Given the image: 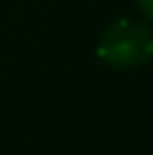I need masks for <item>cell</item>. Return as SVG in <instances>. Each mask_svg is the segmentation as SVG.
<instances>
[{
	"label": "cell",
	"mask_w": 153,
	"mask_h": 155,
	"mask_svg": "<svg viewBox=\"0 0 153 155\" xmlns=\"http://www.w3.org/2000/svg\"><path fill=\"white\" fill-rule=\"evenodd\" d=\"M138 5H140V10H143L148 18H153V0H138Z\"/></svg>",
	"instance_id": "2"
},
{
	"label": "cell",
	"mask_w": 153,
	"mask_h": 155,
	"mask_svg": "<svg viewBox=\"0 0 153 155\" xmlns=\"http://www.w3.org/2000/svg\"><path fill=\"white\" fill-rule=\"evenodd\" d=\"M97 54L105 64L117 69L140 66L153 56V31L140 21L123 18L102 33Z\"/></svg>",
	"instance_id": "1"
}]
</instances>
